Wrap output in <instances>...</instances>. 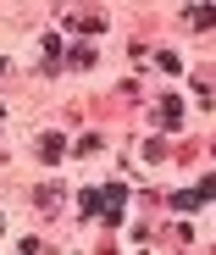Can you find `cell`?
I'll return each instance as SVG.
<instances>
[{"mask_svg": "<svg viewBox=\"0 0 216 255\" xmlns=\"http://www.w3.org/2000/svg\"><path fill=\"white\" fill-rule=\"evenodd\" d=\"M155 122H161V128H178V122H183V106H178V100H161V106H155Z\"/></svg>", "mask_w": 216, "mask_h": 255, "instance_id": "cell-1", "label": "cell"}, {"mask_svg": "<svg viewBox=\"0 0 216 255\" xmlns=\"http://www.w3.org/2000/svg\"><path fill=\"white\" fill-rule=\"evenodd\" d=\"M39 155H45V161H61V155H67V139H61V133H50V139H39Z\"/></svg>", "mask_w": 216, "mask_h": 255, "instance_id": "cell-2", "label": "cell"}, {"mask_svg": "<svg viewBox=\"0 0 216 255\" xmlns=\"http://www.w3.org/2000/svg\"><path fill=\"white\" fill-rule=\"evenodd\" d=\"M72 28H78V33H100V28H106V22H100V17H95V11H83V17H72Z\"/></svg>", "mask_w": 216, "mask_h": 255, "instance_id": "cell-3", "label": "cell"}, {"mask_svg": "<svg viewBox=\"0 0 216 255\" xmlns=\"http://www.w3.org/2000/svg\"><path fill=\"white\" fill-rule=\"evenodd\" d=\"M61 205V189H39V211H56Z\"/></svg>", "mask_w": 216, "mask_h": 255, "instance_id": "cell-4", "label": "cell"}, {"mask_svg": "<svg viewBox=\"0 0 216 255\" xmlns=\"http://www.w3.org/2000/svg\"><path fill=\"white\" fill-rule=\"evenodd\" d=\"M189 22L194 28H211V6H189Z\"/></svg>", "mask_w": 216, "mask_h": 255, "instance_id": "cell-5", "label": "cell"}]
</instances>
